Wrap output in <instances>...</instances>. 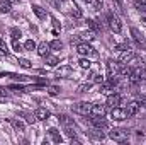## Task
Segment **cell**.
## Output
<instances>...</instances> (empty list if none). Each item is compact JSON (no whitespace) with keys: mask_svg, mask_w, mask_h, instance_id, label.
Returning a JSON list of instances; mask_svg holds the SVG:
<instances>
[{"mask_svg":"<svg viewBox=\"0 0 146 145\" xmlns=\"http://www.w3.org/2000/svg\"><path fill=\"white\" fill-rule=\"evenodd\" d=\"M146 80V70L143 67H136V68H133V72L129 75V82L133 84V85H136V84H139V82H143Z\"/></svg>","mask_w":146,"mask_h":145,"instance_id":"1","label":"cell"},{"mask_svg":"<svg viewBox=\"0 0 146 145\" xmlns=\"http://www.w3.org/2000/svg\"><path fill=\"white\" fill-rule=\"evenodd\" d=\"M127 130L124 128H114L112 132H109V138H112L114 142H119V144H126L127 140Z\"/></svg>","mask_w":146,"mask_h":145,"instance_id":"2","label":"cell"},{"mask_svg":"<svg viewBox=\"0 0 146 145\" xmlns=\"http://www.w3.org/2000/svg\"><path fill=\"white\" fill-rule=\"evenodd\" d=\"M107 24H109L110 31H112V33H115V34H119V33L122 31V24H121L119 17H117L115 14H112V12L107 14Z\"/></svg>","mask_w":146,"mask_h":145,"instance_id":"3","label":"cell"},{"mask_svg":"<svg viewBox=\"0 0 146 145\" xmlns=\"http://www.w3.org/2000/svg\"><path fill=\"white\" fill-rule=\"evenodd\" d=\"M73 113H76V114H82V116H90V113H92V104L90 103H87V101H82V103H76V104H73L72 106Z\"/></svg>","mask_w":146,"mask_h":145,"instance_id":"4","label":"cell"},{"mask_svg":"<svg viewBox=\"0 0 146 145\" xmlns=\"http://www.w3.org/2000/svg\"><path fill=\"white\" fill-rule=\"evenodd\" d=\"M76 53L82 55V56H97V51H95L87 41H83V43H80V44L76 46Z\"/></svg>","mask_w":146,"mask_h":145,"instance_id":"5","label":"cell"},{"mask_svg":"<svg viewBox=\"0 0 146 145\" xmlns=\"http://www.w3.org/2000/svg\"><path fill=\"white\" fill-rule=\"evenodd\" d=\"M90 123H92L94 128H99V130L109 128V121L104 116H94V114H90Z\"/></svg>","mask_w":146,"mask_h":145,"instance_id":"6","label":"cell"},{"mask_svg":"<svg viewBox=\"0 0 146 145\" xmlns=\"http://www.w3.org/2000/svg\"><path fill=\"white\" fill-rule=\"evenodd\" d=\"M110 118L115 119V121H122V119L127 118V111L122 109V108H119V106H115V108L110 109Z\"/></svg>","mask_w":146,"mask_h":145,"instance_id":"7","label":"cell"},{"mask_svg":"<svg viewBox=\"0 0 146 145\" xmlns=\"http://www.w3.org/2000/svg\"><path fill=\"white\" fill-rule=\"evenodd\" d=\"M133 58H134V53H133V50H129V48H127V50H122V51H121L119 62H121L122 65H127Z\"/></svg>","mask_w":146,"mask_h":145,"instance_id":"8","label":"cell"},{"mask_svg":"<svg viewBox=\"0 0 146 145\" xmlns=\"http://www.w3.org/2000/svg\"><path fill=\"white\" fill-rule=\"evenodd\" d=\"M139 109H141V104H139V101H131V103H127V116H136L138 113H139Z\"/></svg>","mask_w":146,"mask_h":145,"instance_id":"9","label":"cell"},{"mask_svg":"<svg viewBox=\"0 0 146 145\" xmlns=\"http://www.w3.org/2000/svg\"><path fill=\"white\" fill-rule=\"evenodd\" d=\"M131 34H133V39L136 41V44H138V46H145V44H146V39H145V36L139 33V29L131 28Z\"/></svg>","mask_w":146,"mask_h":145,"instance_id":"10","label":"cell"},{"mask_svg":"<svg viewBox=\"0 0 146 145\" xmlns=\"http://www.w3.org/2000/svg\"><path fill=\"white\" fill-rule=\"evenodd\" d=\"M34 116H36V119H39V121H46L49 118V111L46 108H37L34 111Z\"/></svg>","mask_w":146,"mask_h":145,"instance_id":"11","label":"cell"},{"mask_svg":"<svg viewBox=\"0 0 146 145\" xmlns=\"http://www.w3.org/2000/svg\"><path fill=\"white\" fill-rule=\"evenodd\" d=\"M106 104H92V113L90 114H94V116H104L106 114Z\"/></svg>","mask_w":146,"mask_h":145,"instance_id":"12","label":"cell"},{"mask_svg":"<svg viewBox=\"0 0 146 145\" xmlns=\"http://www.w3.org/2000/svg\"><path fill=\"white\" fill-rule=\"evenodd\" d=\"M119 65H117V62H114V60H109L107 62V75H119Z\"/></svg>","mask_w":146,"mask_h":145,"instance_id":"13","label":"cell"},{"mask_svg":"<svg viewBox=\"0 0 146 145\" xmlns=\"http://www.w3.org/2000/svg\"><path fill=\"white\" fill-rule=\"evenodd\" d=\"M10 125L14 126V130H15V132H24V130H26V123H24L22 119L12 118V119H10Z\"/></svg>","mask_w":146,"mask_h":145,"instance_id":"14","label":"cell"},{"mask_svg":"<svg viewBox=\"0 0 146 145\" xmlns=\"http://www.w3.org/2000/svg\"><path fill=\"white\" fill-rule=\"evenodd\" d=\"M119 104H121V96L119 94H110L109 97H107V106L109 108H115Z\"/></svg>","mask_w":146,"mask_h":145,"instance_id":"15","label":"cell"},{"mask_svg":"<svg viewBox=\"0 0 146 145\" xmlns=\"http://www.w3.org/2000/svg\"><path fill=\"white\" fill-rule=\"evenodd\" d=\"M37 55H39V56L49 55V43H46V41L39 43V46H37Z\"/></svg>","mask_w":146,"mask_h":145,"instance_id":"16","label":"cell"},{"mask_svg":"<svg viewBox=\"0 0 146 145\" xmlns=\"http://www.w3.org/2000/svg\"><path fill=\"white\" fill-rule=\"evenodd\" d=\"M48 133H49V137H51V140H53L54 144H61V142H63V138H61V135H60V132H58L56 128H49Z\"/></svg>","mask_w":146,"mask_h":145,"instance_id":"17","label":"cell"},{"mask_svg":"<svg viewBox=\"0 0 146 145\" xmlns=\"http://www.w3.org/2000/svg\"><path fill=\"white\" fill-rule=\"evenodd\" d=\"M58 119H60V123L63 125V128H65V126H73V125H75V123H73V118L66 116V114H60Z\"/></svg>","mask_w":146,"mask_h":145,"instance_id":"18","label":"cell"},{"mask_svg":"<svg viewBox=\"0 0 146 145\" xmlns=\"http://www.w3.org/2000/svg\"><path fill=\"white\" fill-rule=\"evenodd\" d=\"M33 12L37 15V19H46V10L41 5H33Z\"/></svg>","mask_w":146,"mask_h":145,"instance_id":"19","label":"cell"},{"mask_svg":"<svg viewBox=\"0 0 146 145\" xmlns=\"http://www.w3.org/2000/svg\"><path fill=\"white\" fill-rule=\"evenodd\" d=\"M10 0H0V12L2 14H9L10 12Z\"/></svg>","mask_w":146,"mask_h":145,"instance_id":"20","label":"cell"},{"mask_svg":"<svg viewBox=\"0 0 146 145\" xmlns=\"http://www.w3.org/2000/svg\"><path fill=\"white\" fill-rule=\"evenodd\" d=\"M92 89V82H85V84H80L78 85V92L80 94H85V92H88Z\"/></svg>","mask_w":146,"mask_h":145,"instance_id":"21","label":"cell"},{"mask_svg":"<svg viewBox=\"0 0 146 145\" xmlns=\"http://www.w3.org/2000/svg\"><path fill=\"white\" fill-rule=\"evenodd\" d=\"M46 63H48L49 67H56V65L60 63V60H58L56 56H51V55H46Z\"/></svg>","mask_w":146,"mask_h":145,"instance_id":"22","label":"cell"},{"mask_svg":"<svg viewBox=\"0 0 146 145\" xmlns=\"http://www.w3.org/2000/svg\"><path fill=\"white\" fill-rule=\"evenodd\" d=\"M134 9H136L138 12H146V2L136 0V2H134Z\"/></svg>","mask_w":146,"mask_h":145,"instance_id":"23","label":"cell"},{"mask_svg":"<svg viewBox=\"0 0 146 145\" xmlns=\"http://www.w3.org/2000/svg\"><path fill=\"white\" fill-rule=\"evenodd\" d=\"M90 137L95 138V140H104V133H100L99 128H97V130H92V132H90Z\"/></svg>","mask_w":146,"mask_h":145,"instance_id":"24","label":"cell"},{"mask_svg":"<svg viewBox=\"0 0 146 145\" xmlns=\"http://www.w3.org/2000/svg\"><path fill=\"white\" fill-rule=\"evenodd\" d=\"M94 38H95V33H94V31H87V33H83V34H82V39H83V41H87V43H88V41H92Z\"/></svg>","mask_w":146,"mask_h":145,"instance_id":"25","label":"cell"},{"mask_svg":"<svg viewBox=\"0 0 146 145\" xmlns=\"http://www.w3.org/2000/svg\"><path fill=\"white\" fill-rule=\"evenodd\" d=\"M49 48H53V50H61V48H63V43L58 41V39H54V41L49 43Z\"/></svg>","mask_w":146,"mask_h":145,"instance_id":"26","label":"cell"},{"mask_svg":"<svg viewBox=\"0 0 146 145\" xmlns=\"http://www.w3.org/2000/svg\"><path fill=\"white\" fill-rule=\"evenodd\" d=\"M24 48H26L27 51H33V50H36V43H34L33 39H29V41H26V44H24Z\"/></svg>","mask_w":146,"mask_h":145,"instance_id":"27","label":"cell"},{"mask_svg":"<svg viewBox=\"0 0 146 145\" xmlns=\"http://www.w3.org/2000/svg\"><path fill=\"white\" fill-rule=\"evenodd\" d=\"M10 34H12V38H14V39H17V38L22 36L21 29H17V28H12V29H10Z\"/></svg>","mask_w":146,"mask_h":145,"instance_id":"28","label":"cell"},{"mask_svg":"<svg viewBox=\"0 0 146 145\" xmlns=\"http://www.w3.org/2000/svg\"><path fill=\"white\" fill-rule=\"evenodd\" d=\"M14 51H17V53H21V51H24V46L17 41V39H14Z\"/></svg>","mask_w":146,"mask_h":145,"instance_id":"29","label":"cell"},{"mask_svg":"<svg viewBox=\"0 0 146 145\" xmlns=\"http://www.w3.org/2000/svg\"><path fill=\"white\" fill-rule=\"evenodd\" d=\"M19 65L24 67V68H31V62L26 60V58H19Z\"/></svg>","mask_w":146,"mask_h":145,"instance_id":"30","label":"cell"},{"mask_svg":"<svg viewBox=\"0 0 146 145\" xmlns=\"http://www.w3.org/2000/svg\"><path fill=\"white\" fill-rule=\"evenodd\" d=\"M48 92H49V96H58V94H60V87H56V85H51V87L48 89Z\"/></svg>","mask_w":146,"mask_h":145,"instance_id":"31","label":"cell"},{"mask_svg":"<svg viewBox=\"0 0 146 145\" xmlns=\"http://www.w3.org/2000/svg\"><path fill=\"white\" fill-rule=\"evenodd\" d=\"M114 3H115V9H117V12L124 14V5H122V0H114Z\"/></svg>","mask_w":146,"mask_h":145,"instance_id":"32","label":"cell"},{"mask_svg":"<svg viewBox=\"0 0 146 145\" xmlns=\"http://www.w3.org/2000/svg\"><path fill=\"white\" fill-rule=\"evenodd\" d=\"M78 63H80L82 68H90V62H88V58H82Z\"/></svg>","mask_w":146,"mask_h":145,"instance_id":"33","label":"cell"},{"mask_svg":"<svg viewBox=\"0 0 146 145\" xmlns=\"http://www.w3.org/2000/svg\"><path fill=\"white\" fill-rule=\"evenodd\" d=\"M9 89H10V91H15V92H26V89H24L22 85H10Z\"/></svg>","mask_w":146,"mask_h":145,"instance_id":"34","label":"cell"},{"mask_svg":"<svg viewBox=\"0 0 146 145\" xmlns=\"http://www.w3.org/2000/svg\"><path fill=\"white\" fill-rule=\"evenodd\" d=\"M60 73L61 75H68V73H72V68L70 67H63V68H60Z\"/></svg>","mask_w":146,"mask_h":145,"instance_id":"35","label":"cell"},{"mask_svg":"<svg viewBox=\"0 0 146 145\" xmlns=\"http://www.w3.org/2000/svg\"><path fill=\"white\" fill-rule=\"evenodd\" d=\"M0 51H2V53H7V44H5L3 39H0Z\"/></svg>","mask_w":146,"mask_h":145,"instance_id":"36","label":"cell"},{"mask_svg":"<svg viewBox=\"0 0 146 145\" xmlns=\"http://www.w3.org/2000/svg\"><path fill=\"white\" fill-rule=\"evenodd\" d=\"M102 7V0H95V10H100Z\"/></svg>","mask_w":146,"mask_h":145,"instance_id":"37","label":"cell"},{"mask_svg":"<svg viewBox=\"0 0 146 145\" xmlns=\"http://www.w3.org/2000/svg\"><path fill=\"white\" fill-rule=\"evenodd\" d=\"M0 94H2V96H9V92H7L5 89H0Z\"/></svg>","mask_w":146,"mask_h":145,"instance_id":"38","label":"cell"},{"mask_svg":"<svg viewBox=\"0 0 146 145\" xmlns=\"http://www.w3.org/2000/svg\"><path fill=\"white\" fill-rule=\"evenodd\" d=\"M82 2H85V3H92L94 0H82Z\"/></svg>","mask_w":146,"mask_h":145,"instance_id":"39","label":"cell"},{"mask_svg":"<svg viewBox=\"0 0 146 145\" xmlns=\"http://www.w3.org/2000/svg\"><path fill=\"white\" fill-rule=\"evenodd\" d=\"M10 2H19V0H10Z\"/></svg>","mask_w":146,"mask_h":145,"instance_id":"40","label":"cell"},{"mask_svg":"<svg viewBox=\"0 0 146 145\" xmlns=\"http://www.w3.org/2000/svg\"><path fill=\"white\" fill-rule=\"evenodd\" d=\"M145 22H146V19H145Z\"/></svg>","mask_w":146,"mask_h":145,"instance_id":"41","label":"cell"}]
</instances>
